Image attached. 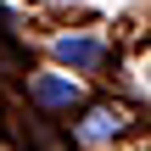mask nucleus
I'll return each mask as SVG.
<instances>
[{
  "mask_svg": "<svg viewBox=\"0 0 151 151\" xmlns=\"http://www.w3.org/2000/svg\"><path fill=\"white\" fill-rule=\"evenodd\" d=\"M28 90H34V101H39V106H73V101H78V84L50 78V73H45V78H34Z\"/></svg>",
  "mask_w": 151,
  "mask_h": 151,
  "instance_id": "obj_1",
  "label": "nucleus"
},
{
  "mask_svg": "<svg viewBox=\"0 0 151 151\" xmlns=\"http://www.w3.org/2000/svg\"><path fill=\"white\" fill-rule=\"evenodd\" d=\"M56 62H67V67H95V62H101V39H56Z\"/></svg>",
  "mask_w": 151,
  "mask_h": 151,
  "instance_id": "obj_2",
  "label": "nucleus"
},
{
  "mask_svg": "<svg viewBox=\"0 0 151 151\" xmlns=\"http://www.w3.org/2000/svg\"><path fill=\"white\" fill-rule=\"evenodd\" d=\"M118 123H123V118H112V112H95V118L84 123V134H90V140H101V134H112Z\"/></svg>",
  "mask_w": 151,
  "mask_h": 151,
  "instance_id": "obj_3",
  "label": "nucleus"
}]
</instances>
